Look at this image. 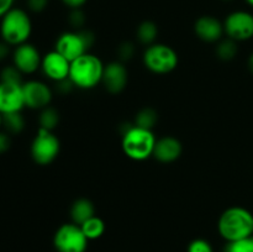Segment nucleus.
I'll return each mask as SVG.
<instances>
[{"label":"nucleus","mask_w":253,"mask_h":252,"mask_svg":"<svg viewBox=\"0 0 253 252\" xmlns=\"http://www.w3.org/2000/svg\"><path fill=\"white\" fill-rule=\"evenodd\" d=\"M25 106L31 110H42L51 105L53 99V89L48 83L40 79H30L22 84Z\"/></svg>","instance_id":"10"},{"label":"nucleus","mask_w":253,"mask_h":252,"mask_svg":"<svg viewBox=\"0 0 253 252\" xmlns=\"http://www.w3.org/2000/svg\"><path fill=\"white\" fill-rule=\"evenodd\" d=\"M224 252H253V235L239 241L226 242Z\"/></svg>","instance_id":"27"},{"label":"nucleus","mask_w":253,"mask_h":252,"mask_svg":"<svg viewBox=\"0 0 253 252\" xmlns=\"http://www.w3.org/2000/svg\"><path fill=\"white\" fill-rule=\"evenodd\" d=\"M156 141L155 131L132 125L121 133V150L131 161L143 162L153 156Z\"/></svg>","instance_id":"4"},{"label":"nucleus","mask_w":253,"mask_h":252,"mask_svg":"<svg viewBox=\"0 0 253 252\" xmlns=\"http://www.w3.org/2000/svg\"><path fill=\"white\" fill-rule=\"evenodd\" d=\"M105 63L93 52L83 54L71 62L69 79L77 89L91 90L100 85Z\"/></svg>","instance_id":"2"},{"label":"nucleus","mask_w":253,"mask_h":252,"mask_svg":"<svg viewBox=\"0 0 253 252\" xmlns=\"http://www.w3.org/2000/svg\"><path fill=\"white\" fill-rule=\"evenodd\" d=\"M195 36L205 43H217L225 37L224 22L214 15H202L193 25Z\"/></svg>","instance_id":"14"},{"label":"nucleus","mask_w":253,"mask_h":252,"mask_svg":"<svg viewBox=\"0 0 253 252\" xmlns=\"http://www.w3.org/2000/svg\"><path fill=\"white\" fill-rule=\"evenodd\" d=\"M95 214V205L88 198H78L69 207L71 221L77 225H82L84 221L93 217Z\"/></svg>","instance_id":"17"},{"label":"nucleus","mask_w":253,"mask_h":252,"mask_svg":"<svg viewBox=\"0 0 253 252\" xmlns=\"http://www.w3.org/2000/svg\"><path fill=\"white\" fill-rule=\"evenodd\" d=\"M247 68H249V71L253 74V52L250 54L249 58H247Z\"/></svg>","instance_id":"35"},{"label":"nucleus","mask_w":253,"mask_h":252,"mask_svg":"<svg viewBox=\"0 0 253 252\" xmlns=\"http://www.w3.org/2000/svg\"><path fill=\"white\" fill-rule=\"evenodd\" d=\"M61 2L68 10L83 9V6L88 2V0H61Z\"/></svg>","instance_id":"32"},{"label":"nucleus","mask_w":253,"mask_h":252,"mask_svg":"<svg viewBox=\"0 0 253 252\" xmlns=\"http://www.w3.org/2000/svg\"><path fill=\"white\" fill-rule=\"evenodd\" d=\"M11 135L6 132V131L0 130V153H5L9 151L10 146H11Z\"/></svg>","instance_id":"31"},{"label":"nucleus","mask_w":253,"mask_h":252,"mask_svg":"<svg viewBox=\"0 0 253 252\" xmlns=\"http://www.w3.org/2000/svg\"><path fill=\"white\" fill-rule=\"evenodd\" d=\"M101 84L105 90L113 95L123 93L128 84V69L126 63L118 59L105 63Z\"/></svg>","instance_id":"13"},{"label":"nucleus","mask_w":253,"mask_h":252,"mask_svg":"<svg viewBox=\"0 0 253 252\" xmlns=\"http://www.w3.org/2000/svg\"><path fill=\"white\" fill-rule=\"evenodd\" d=\"M40 71L42 72V74H43L47 81L58 83V82L64 81L69 77L71 62L53 48L52 51L42 54Z\"/></svg>","instance_id":"12"},{"label":"nucleus","mask_w":253,"mask_h":252,"mask_svg":"<svg viewBox=\"0 0 253 252\" xmlns=\"http://www.w3.org/2000/svg\"><path fill=\"white\" fill-rule=\"evenodd\" d=\"M14 1L15 0H0V20L7 11L14 7Z\"/></svg>","instance_id":"33"},{"label":"nucleus","mask_w":253,"mask_h":252,"mask_svg":"<svg viewBox=\"0 0 253 252\" xmlns=\"http://www.w3.org/2000/svg\"><path fill=\"white\" fill-rule=\"evenodd\" d=\"M89 240L84 235L81 225L64 222L53 235V246L57 252H85Z\"/></svg>","instance_id":"8"},{"label":"nucleus","mask_w":253,"mask_h":252,"mask_svg":"<svg viewBox=\"0 0 253 252\" xmlns=\"http://www.w3.org/2000/svg\"><path fill=\"white\" fill-rule=\"evenodd\" d=\"M61 123V114L54 106L48 105L40 110L39 114V128H44L48 131H54Z\"/></svg>","instance_id":"22"},{"label":"nucleus","mask_w":253,"mask_h":252,"mask_svg":"<svg viewBox=\"0 0 253 252\" xmlns=\"http://www.w3.org/2000/svg\"><path fill=\"white\" fill-rule=\"evenodd\" d=\"M215 54L221 62L234 61L239 54V43L225 36L217 43H215Z\"/></svg>","instance_id":"19"},{"label":"nucleus","mask_w":253,"mask_h":252,"mask_svg":"<svg viewBox=\"0 0 253 252\" xmlns=\"http://www.w3.org/2000/svg\"><path fill=\"white\" fill-rule=\"evenodd\" d=\"M22 84L0 83V113L2 115L22 111L26 108Z\"/></svg>","instance_id":"16"},{"label":"nucleus","mask_w":253,"mask_h":252,"mask_svg":"<svg viewBox=\"0 0 253 252\" xmlns=\"http://www.w3.org/2000/svg\"><path fill=\"white\" fill-rule=\"evenodd\" d=\"M49 5V0H26L27 11L32 14H41L46 11Z\"/></svg>","instance_id":"29"},{"label":"nucleus","mask_w":253,"mask_h":252,"mask_svg":"<svg viewBox=\"0 0 253 252\" xmlns=\"http://www.w3.org/2000/svg\"><path fill=\"white\" fill-rule=\"evenodd\" d=\"M12 64L21 72L24 76L35 74L41 68L42 54L34 43H22L14 47L11 52Z\"/></svg>","instance_id":"11"},{"label":"nucleus","mask_w":253,"mask_h":252,"mask_svg":"<svg viewBox=\"0 0 253 252\" xmlns=\"http://www.w3.org/2000/svg\"><path fill=\"white\" fill-rule=\"evenodd\" d=\"M10 47L11 46H9V44H7L6 42L2 41V40L0 41V62L5 61V59L9 57V54L11 53V49H10Z\"/></svg>","instance_id":"34"},{"label":"nucleus","mask_w":253,"mask_h":252,"mask_svg":"<svg viewBox=\"0 0 253 252\" xmlns=\"http://www.w3.org/2000/svg\"><path fill=\"white\" fill-rule=\"evenodd\" d=\"M187 252H214V250L208 240L195 239L188 245Z\"/></svg>","instance_id":"28"},{"label":"nucleus","mask_w":253,"mask_h":252,"mask_svg":"<svg viewBox=\"0 0 253 252\" xmlns=\"http://www.w3.org/2000/svg\"><path fill=\"white\" fill-rule=\"evenodd\" d=\"M96 42V36L90 29L68 30L57 37L54 42V49L66 57L69 62H73L78 57L90 52Z\"/></svg>","instance_id":"6"},{"label":"nucleus","mask_w":253,"mask_h":252,"mask_svg":"<svg viewBox=\"0 0 253 252\" xmlns=\"http://www.w3.org/2000/svg\"><path fill=\"white\" fill-rule=\"evenodd\" d=\"M245 1H246V4L249 5L250 7H252L253 9V0H245Z\"/></svg>","instance_id":"36"},{"label":"nucleus","mask_w":253,"mask_h":252,"mask_svg":"<svg viewBox=\"0 0 253 252\" xmlns=\"http://www.w3.org/2000/svg\"><path fill=\"white\" fill-rule=\"evenodd\" d=\"M32 30L30 12L21 7H12L0 20V37L11 47L29 42Z\"/></svg>","instance_id":"3"},{"label":"nucleus","mask_w":253,"mask_h":252,"mask_svg":"<svg viewBox=\"0 0 253 252\" xmlns=\"http://www.w3.org/2000/svg\"><path fill=\"white\" fill-rule=\"evenodd\" d=\"M160 35V27L153 20H143L136 27V41L143 47L156 43Z\"/></svg>","instance_id":"18"},{"label":"nucleus","mask_w":253,"mask_h":252,"mask_svg":"<svg viewBox=\"0 0 253 252\" xmlns=\"http://www.w3.org/2000/svg\"><path fill=\"white\" fill-rule=\"evenodd\" d=\"M225 36L237 43L253 39V14L249 10L239 9L229 12L224 20Z\"/></svg>","instance_id":"9"},{"label":"nucleus","mask_w":253,"mask_h":252,"mask_svg":"<svg viewBox=\"0 0 253 252\" xmlns=\"http://www.w3.org/2000/svg\"><path fill=\"white\" fill-rule=\"evenodd\" d=\"M158 116L157 110L152 106H143L140 110L136 113L135 118H133V125L138 126V127L147 128V130H152L156 127L158 124Z\"/></svg>","instance_id":"20"},{"label":"nucleus","mask_w":253,"mask_h":252,"mask_svg":"<svg viewBox=\"0 0 253 252\" xmlns=\"http://www.w3.org/2000/svg\"><path fill=\"white\" fill-rule=\"evenodd\" d=\"M54 85H56V91L58 94H61V95L69 94L73 89H76V86L73 85V83L71 82L69 77L67 79H64V81L58 82V83H54Z\"/></svg>","instance_id":"30"},{"label":"nucleus","mask_w":253,"mask_h":252,"mask_svg":"<svg viewBox=\"0 0 253 252\" xmlns=\"http://www.w3.org/2000/svg\"><path fill=\"white\" fill-rule=\"evenodd\" d=\"M61 152V141L54 131L39 128L30 146V155L39 166L53 163Z\"/></svg>","instance_id":"7"},{"label":"nucleus","mask_w":253,"mask_h":252,"mask_svg":"<svg viewBox=\"0 0 253 252\" xmlns=\"http://www.w3.org/2000/svg\"><path fill=\"white\" fill-rule=\"evenodd\" d=\"M2 127V114L0 113V130H1Z\"/></svg>","instance_id":"37"},{"label":"nucleus","mask_w":253,"mask_h":252,"mask_svg":"<svg viewBox=\"0 0 253 252\" xmlns=\"http://www.w3.org/2000/svg\"><path fill=\"white\" fill-rule=\"evenodd\" d=\"M136 53H137V46H136L135 42L132 41H123L119 43L118 48H116V59L120 62H130L131 59L135 58Z\"/></svg>","instance_id":"24"},{"label":"nucleus","mask_w":253,"mask_h":252,"mask_svg":"<svg viewBox=\"0 0 253 252\" xmlns=\"http://www.w3.org/2000/svg\"><path fill=\"white\" fill-rule=\"evenodd\" d=\"M142 64L152 74L166 76L177 69L179 64V54L170 44L156 42L151 46L145 47Z\"/></svg>","instance_id":"5"},{"label":"nucleus","mask_w":253,"mask_h":252,"mask_svg":"<svg viewBox=\"0 0 253 252\" xmlns=\"http://www.w3.org/2000/svg\"><path fill=\"white\" fill-rule=\"evenodd\" d=\"M26 126V120H25L22 111L17 113L4 114L2 115V127L9 135H17L25 130Z\"/></svg>","instance_id":"23"},{"label":"nucleus","mask_w":253,"mask_h":252,"mask_svg":"<svg viewBox=\"0 0 253 252\" xmlns=\"http://www.w3.org/2000/svg\"><path fill=\"white\" fill-rule=\"evenodd\" d=\"M217 231L226 242L239 241L253 235V212L245 207L234 205L221 212Z\"/></svg>","instance_id":"1"},{"label":"nucleus","mask_w":253,"mask_h":252,"mask_svg":"<svg viewBox=\"0 0 253 252\" xmlns=\"http://www.w3.org/2000/svg\"><path fill=\"white\" fill-rule=\"evenodd\" d=\"M221 1H225V2H230V1H234V0H221Z\"/></svg>","instance_id":"38"},{"label":"nucleus","mask_w":253,"mask_h":252,"mask_svg":"<svg viewBox=\"0 0 253 252\" xmlns=\"http://www.w3.org/2000/svg\"><path fill=\"white\" fill-rule=\"evenodd\" d=\"M183 155V143L173 135H163L157 137L153 156L157 162L162 165H170L177 162Z\"/></svg>","instance_id":"15"},{"label":"nucleus","mask_w":253,"mask_h":252,"mask_svg":"<svg viewBox=\"0 0 253 252\" xmlns=\"http://www.w3.org/2000/svg\"><path fill=\"white\" fill-rule=\"evenodd\" d=\"M67 22H68L69 30H74V31H78V30L85 29L86 25V15L84 12L83 9H72L69 10L68 16H67Z\"/></svg>","instance_id":"26"},{"label":"nucleus","mask_w":253,"mask_h":252,"mask_svg":"<svg viewBox=\"0 0 253 252\" xmlns=\"http://www.w3.org/2000/svg\"><path fill=\"white\" fill-rule=\"evenodd\" d=\"M22 77H24V74H22L14 64H9V66H5L4 68L0 71V83L22 84L24 83Z\"/></svg>","instance_id":"25"},{"label":"nucleus","mask_w":253,"mask_h":252,"mask_svg":"<svg viewBox=\"0 0 253 252\" xmlns=\"http://www.w3.org/2000/svg\"><path fill=\"white\" fill-rule=\"evenodd\" d=\"M81 227L89 241H94V240L100 239L106 231L105 221H104L100 216H98V215H94L93 217H90V219H88L86 221H84L83 224L81 225Z\"/></svg>","instance_id":"21"}]
</instances>
